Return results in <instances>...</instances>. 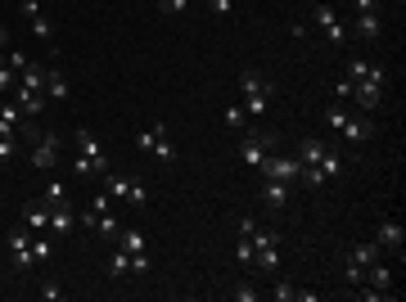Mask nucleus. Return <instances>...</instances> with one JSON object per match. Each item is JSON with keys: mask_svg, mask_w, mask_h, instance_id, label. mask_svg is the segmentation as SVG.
Returning a JSON list of instances; mask_svg holds the SVG:
<instances>
[{"mask_svg": "<svg viewBox=\"0 0 406 302\" xmlns=\"http://www.w3.org/2000/svg\"><path fill=\"white\" fill-rule=\"evenodd\" d=\"M257 172H262V176H276V180H298L303 163L293 158V153H276V149H271V153H266V163L257 167Z\"/></svg>", "mask_w": 406, "mask_h": 302, "instance_id": "nucleus-3", "label": "nucleus"}, {"mask_svg": "<svg viewBox=\"0 0 406 302\" xmlns=\"http://www.w3.org/2000/svg\"><path fill=\"white\" fill-rule=\"evenodd\" d=\"M131 180H135V176H108V194H113V199H127V194H131Z\"/></svg>", "mask_w": 406, "mask_h": 302, "instance_id": "nucleus-31", "label": "nucleus"}, {"mask_svg": "<svg viewBox=\"0 0 406 302\" xmlns=\"http://www.w3.org/2000/svg\"><path fill=\"white\" fill-rule=\"evenodd\" d=\"M190 9V0H158V14L163 18H176V14H186Z\"/></svg>", "mask_w": 406, "mask_h": 302, "instance_id": "nucleus-32", "label": "nucleus"}, {"mask_svg": "<svg viewBox=\"0 0 406 302\" xmlns=\"http://www.w3.org/2000/svg\"><path fill=\"white\" fill-rule=\"evenodd\" d=\"M72 140H77V153H81V158H100V163H108V153L100 149V140L91 136V127H77V131H72Z\"/></svg>", "mask_w": 406, "mask_h": 302, "instance_id": "nucleus-15", "label": "nucleus"}, {"mask_svg": "<svg viewBox=\"0 0 406 302\" xmlns=\"http://www.w3.org/2000/svg\"><path fill=\"white\" fill-rule=\"evenodd\" d=\"M321 153H325V144H321V140H316V136H303V140H298V153H293V158H298L303 167H316V163H321Z\"/></svg>", "mask_w": 406, "mask_h": 302, "instance_id": "nucleus-18", "label": "nucleus"}, {"mask_svg": "<svg viewBox=\"0 0 406 302\" xmlns=\"http://www.w3.org/2000/svg\"><path fill=\"white\" fill-rule=\"evenodd\" d=\"M235 262H239V267H253V239H244V235H239V244H235Z\"/></svg>", "mask_w": 406, "mask_h": 302, "instance_id": "nucleus-37", "label": "nucleus"}, {"mask_svg": "<svg viewBox=\"0 0 406 302\" xmlns=\"http://www.w3.org/2000/svg\"><path fill=\"white\" fill-rule=\"evenodd\" d=\"M23 18H28L32 36H41V41H55V23L41 14V5H36V0H23Z\"/></svg>", "mask_w": 406, "mask_h": 302, "instance_id": "nucleus-8", "label": "nucleus"}, {"mask_svg": "<svg viewBox=\"0 0 406 302\" xmlns=\"http://www.w3.org/2000/svg\"><path fill=\"white\" fill-rule=\"evenodd\" d=\"M334 95H339V100H352V81H348V77H339V86H334Z\"/></svg>", "mask_w": 406, "mask_h": 302, "instance_id": "nucleus-45", "label": "nucleus"}, {"mask_svg": "<svg viewBox=\"0 0 406 302\" xmlns=\"http://www.w3.org/2000/svg\"><path fill=\"white\" fill-rule=\"evenodd\" d=\"M230 298H235V302H257V289L249 280H239V284H230Z\"/></svg>", "mask_w": 406, "mask_h": 302, "instance_id": "nucleus-33", "label": "nucleus"}, {"mask_svg": "<svg viewBox=\"0 0 406 302\" xmlns=\"http://www.w3.org/2000/svg\"><path fill=\"white\" fill-rule=\"evenodd\" d=\"M5 248H9V267H14V271L36 267V257H32V231H28V226H14V231L5 235Z\"/></svg>", "mask_w": 406, "mask_h": 302, "instance_id": "nucleus-2", "label": "nucleus"}, {"mask_svg": "<svg viewBox=\"0 0 406 302\" xmlns=\"http://www.w3.org/2000/svg\"><path fill=\"white\" fill-rule=\"evenodd\" d=\"M18 86H28V91H41V86H45V68H41V64H28V68L18 72Z\"/></svg>", "mask_w": 406, "mask_h": 302, "instance_id": "nucleus-26", "label": "nucleus"}, {"mask_svg": "<svg viewBox=\"0 0 406 302\" xmlns=\"http://www.w3.org/2000/svg\"><path fill=\"white\" fill-rule=\"evenodd\" d=\"M271 298H276V302H293V298H298V289H293L289 280H280L276 289H271Z\"/></svg>", "mask_w": 406, "mask_h": 302, "instance_id": "nucleus-38", "label": "nucleus"}, {"mask_svg": "<svg viewBox=\"0 0 406 302\" xmlns=\"http://www.w3.org/2000/svg\"><path fill=\"white\" fill-rule=\"evenodd\" d=\"M14 104L23 108V113H45V104H50V100H45V91H28V86H14Z\"/></svg>", "mask_w": 406, "mask_h": 302, "instance_id": "nucleus-14", "label": "nucleus"}, {"mask_svg": "<svg viewBox=\"0 0 406 302\" xmlns=\"http://www.w3.org/2000/svg\"><path fill=\"white\" fill-rule=\"evenodd\" d=\"M135 144H140L145 153H154V158L163 163V167H171V163H176V149L167 144V127H163V122H158V127H150V131H135Z\"/></svg>", "mask_w": 406, "mask_h": 302, "instance_id": "nucleus-1", "label": "nucleus"}, {"mask_svg": "<svg viewBox=\"0 0 406 302\" xmlns=\"http://www.w3.org/2000/svg\"><path fill=\"white\" fill-rule=\"evenodd\" d=\"M18 136V127L14 122H5V117H0V140H14Z\"/></svg>", "mask_w": 406, "mask_h": 302, "instance_id": "nucleus-48", "label": "nucleus"}, {"mask_svg": "<svg viewBox=\"0 0 406 302\" xmlns=\"http://www.w3.org/2000/svg\"><path fill=\"white\" fill-rule=\"evenodd\" d=\"M271 144H276L271 136H244V140H239V158H244V167H253V172H257V167L266 163Z\"/></svg>", "mask_w": 406, "mask_h": 302, "instance_id": "nucleus-6", "label": "nucleus"}, {"mask_svg": "<svg viewBox=\"0 0 406 302\" xmlns=\"http://www.w3.org/2000/svg\"><path fill=\"white\" fill-rule=\"evenodd\" d=\"M118 248H127V252H145V231H118Z\"/></svg>", "mask_w": 406, "mask_h": 302, "instance_id": "nucleus-28", "label": "nucleus"}, {"mask_svg": "<svg viewBox=\"0 0 406 302\" xmlns=\"http://www.w3.org/2000/svg\"><path fill=\"white\" fill-rule=\"evenodd\" d=\"M108 275H113V280L131 275V252L127 248H108Z\"/></svg>", "mask_w": 406, "mask_h": 302, "instance_id": "nucleus-22", "label": "nucleus"}, {"mask_svg": "<svg viewBox=\"0 0 406 302\" xmlns=\"http://www.w3.org/2000/svg\"><path fill=\"white\" fill-rule=\"evenodd\" d=\"M45 100H50V104H64L68 100V95H72V86H68V77H64V72H59V68H45Z\"/></svg>", "mask_w": 406, "mask_h": 302, "instance_id": "nucleus-10", "label": "nucleus"}, {"mask_svg": "<svg viewBox=\"0 0 406 302\" xmlns=\"http://www.w3.org/2000/svg\"><path fill=\"white\" fill-rule=\"evenodd\" d=\"M253 267L262 271V275H276V267H280V248H257V252H253Z\"/></svg>", "mask_w": 406, "mask_h": 302, "instance_id": "nucleus-24", "label": "nucleus"}, {"mask_svg": "<svg viewBox=\"0 0 406 302\" xmlns=\"http://www.w3.org/2000/svg\"><path fill=\"white\" fill-rule=\"evenodd\" d=\"M316 167H321V176H325V180H339V172H343V153L325 144V153H321V163H316Z\"/></svg>", "mask_w": 406, "mask_h": 302, "instance_id": "nucleus-21", "label": "nucleus"}, {"mask_svg": "<svg viewBox=\"0 0 406 302\" xmlns=\"http://www.w3.org/2000/svg\"><path fill=\"white\" fill-rule=\"evenodd\" d=\"M356 14H371V9H379V0H352Z\"/></svg>", "mask_w": 406, "mask_h": 302, "instance_id": "nucleus-47", "label": "nucleus"}, {"mask_svg": "<svg viewBox=\"0 0 406 302\" xmlns=\"http://www.w3.org/2000/svg\"><path fill=\"white\" fill-rule=\"evenodd\" d=\"M325 122L334 127V131H343V122H348V108H329V113H325Z\"/></svg>", "mask_w": 406, "mask_h": 302, "instance_id": "nucleus-42", "label": "nucleus"}, {"mask_svg": "<svg viewBox=\"0 0 406 302\" xmlns=\"http://www.w3.org/2000/svg\"><path fill=\"white\" fill-rule=\"evenodd\" d=\"M375 244L384 248V252H402V244H406L402 221H384V226H379V235H375Z\"/></svg>", "mask_w": 406, "mask_h": 302, "instance_id": "nucleus-11", "label": "nucleus"}, {"mask_svg": "<svg viewBox=\"0 0 406 302\" xmlns=\"http://www.w3.org/2000/svg\"><path fill=\"white\" fill-rule=\"evenodd\" d=\"M239 91H244V100H253V95H262V100H271L276 95V86L262 77V72H239Z\"/></svg>", "mask_w": 406, "mask_h": 302, "instance_id": "nucleus-12", "label": "nucleus"}, {"mask_svg": "<svg viewBox=\"0 0 406 302\" xmlns=\"http://www.w3.org/2000/svg\"><path fill=\"white\" fill-rule=\"evenodd\" d=\"M0 59H5V64H9V68H14V72H23V68H28V64H32V59H28V54H23V50H14V45H9V50H5V54H0Z\"/></svg>", "mask_w": 406, "mask_h": 302, "instance_id": "nucleus-36", "label": "nucleus"}, {"mask_svg": "<svg viewBox=\"0 0 406 302\" xmlns=\"http://www.w3.org/2000/svg\"><path fill=\"white\" fill-rule=\"evenodd\" d=\"M41 298H45V302H59V298H64V284H59V280H45V284H41Z\"/></svg>", "mask_w": 406, "mask_h": 302, "instance_id": "nucleus-39", "label": "nucleus"}, {"mask_svg": "<svg viewBox=\"0 0 406 302\" xmlns=\"http://www.w3.org/2000/svg\"><path fill=\"white\" fill-rule=\"evenodd\" d=\"M145 199H150V190H145V180H131V194H127V203H135V208H140Z\"/></svg>", "mask_w": 406, "mask_h": 302, "instance_id": "nucleus-40", "label": "nucleus"}, {"mask_svg": "<svg viewBox=\"0 0 406 302\" xmlns=\"http://www.w3.org/2000/svg\"><path fill=\"white\" fill-rule=\"evenodd\" d=\"M262 203H266L271 212H280V208L289 203V180H276V176H266V180H262Z\"/></svg>", "mask_w": 406, "mask_h": 302, "instance_id": "nucleus-9", "label": "nucleus"}, {"mask_svg": "<svg viewBox=\"0 0 406 302\" xmlns=\"http://www.w3.org/2000/svg\"><path fill=\"white\" fill-rule=\"evenodd\" d=\"M9 50V32H5V23H0V54Z\"/></svg>", "mask_w": 406, "mask_h": 302, "instance_id": "nucleus-49", "label": "nucleus"}, {"mask_svg": "<svg viewBox=\"0 0 406 302\" xmlns=\"http://www.w3.org/2000/svg\"><path fill=\"white\" fill-rule=\"evenodd\" d=\"M72 221H77V216H72V208H50V235H55V239L68 235Z\"/></svg>", "mask_w": 406, "mask_h": 302, "instance_id": "nucleus-23", "label": "nucleus"}, {"mask_svg": "<svg viewBox=\"0 0 406 302\" xmlns=\"http://www.w3.org/2000/svg\"><path fill=\"white\" fill-rule=\"evenodd\" d=\"M32 257H36V262H50V257H55V239H41V235H36V239H32Z\"/></svg>", "mask_w": 406, "mask_h": 302, "instance_id": "nucleus-30", "label": "nucleus"}, {"mask_svg": "<svg viewBox=\"0 0 406 302\" xmlns=\"http://www.w3.org/2000/svg\"><path fill=\"white\" fill-rule=\"evenodd\" d=\"M14 86H18V72L9 68L5 59H0V95H5V91H14Z\"/></svg>", "mask_w": 406, "mask_h": 302, "instance_id": "nucleus-35", "label": "nucleus"}, {"mask_svg": "<svg viewBox=\"0 0 406 302\" xmlns=\"http://www.w3.org/2000/svg\"><path fill=\"white\" fill-rule=\"evenodd\" d=\"M230 9H235V0H208V14H217V18H226Z\"/></svg>", "mask_w": 406, "mask_h": 302, "instance_id": "nucleus-41", "label": "nucleus"}, {"mask_svg": "<svg viewBox=\"0 0 406 302\" xmlns=\"http://www.w3.org/2000/svg\"><path fill=\"white\" fill-rule=\"evenodd\" d=\"M23 226H28L32 235L50 231V208H45V203H23Z\"/></svg>", "mask_w": 406, "mask_h": 302, "instance_id": "nucleus-13", "label": "nucleus"}, {"mask_svg": "<svg viewBox=\"0 0 406 302\" xmlns=\"http://www.w3.org/2000/svg\"><path fill=\"white\" fill-rule=\"evenodd\" d=\"M356 36L361 41H379V32H384V18H379V9H371V14H356Z\"/></svg>", "mask_w": 406, "mask_h": 302, "instance_id": "nucleus-16", "label": "nucleus"}, {"mask_svg": "<svg viewBox=\"0 0 406 302\" xmlns=\"http://www.w3.org/2000/svg\"><path fill=\"white\" fill-rule=\"evenodd\" d=\"M244 122H249V113H244V104H230L226 113H221V127H226V131H239Z\"/></svg>", "mask_w": 406, "mask_h": 302, "instance_id": "nucleus-29", "label": "nucleus"}, {"mask_svg": "<svg viewBox=\"0 0 406 302\" xmlns=\"http://www.w3.org/2000/svg\"><path fill=\"white\" fill-rule=\"evenodd\" d=\"M379 257H384V248H379L375 239H366V244H356V248L348 252V262H356V267H361V271L371 267V262H379Z\"/></svg>", "mask_w": 406, "mask_h": 302, "instance_id": "nucleus-19", "label": "nucleus"}, {"mask_svg": "<svg viewBox=\"0 0 406 302\" xmlns=\"http://www.w3.org/2000/svg\"><path fill=\"white\" fill-rule=\"evenodd\" d=\"M316 28H321L325 32V41L329 45H343V41H348V28H343V18L334 14V9H329V5H316Z\"/></svg>", "mask_w": 406, "mask_h": 302, "instance_id": "nucleus-5", "label": "nucleus"}, {"mask_svg": "<svg viewBox=\"0 0 406 302\" xmlns=\"http://www.w3.org/2000/svg\"><path fill=\"white\" fill-rule=\"evenodd\" d=\"M45 208H68V194H64V180H50L45 185V194H41Z\"/></svg>", "mask_w": 406, "mask_h": 302, "instance_id": "nucleus-27", "label": "nucleus"}, {"mask_svg": "<svg viewBox=\"0 0 406 302\" xmlns=\"http://www.w3.org/2000/svg\"><path fill=\"white\" fill-rule=\"evenodd\" d=\"M366 284H371V289H384V294H388V289H393V271L384 267V262H371V267H366Z\"/></svg>", "mask_w": 406, "mask_h": 302, "instance_id": "nucleus-20", "label": "nucleus"}, {"mask_svg": "<svg viewBox=\"0 0 406 302\" xmlns=\"http://www.w3.org/2000/svg\"><path fill=\"white\" fill-rule=\"evenodd\" d=\"M339 136L348 140V144H361V140H371V136H375V127L366 122V117H348V122H343V131H339Z\"/></svg>", "mask_w": 406, "mask_h": 302, "instance_id": "nucleus-17", "label": "nucleus"}, {"mask_svg": "<svg viewBox=\"0 0 406 302\" xmlns=\"http://www.w3.org/2000/svg\"><path fill=\"white\" fill-rule=\"evenodd\" d=\"M95 231H100L104 239H118V231H122V226H118V216H108V212H104L100 221H95Z\"/></svg>", "mask_w": 406, "mask_h": 302, "instance_id": "nucleus-34", "label": "nucleus"}, {"mask_svg": "<svg viewBox=\"0 0 406 302\" xmlns=\"http://www.w3.org/2000/svg\"><path fill=\"white\" fill-rule=\"evenodd\" d=\"M131 271H140V275L150 271V252H131Z\"/></svg>", "mask_w": 406, "mask_h": 302, "instance_id": "nucleus-43", "label": "nucleus"}, {"mask_svg": "<svg viewBox=\"0 0 406 302\" xmlns=\"http://www.w3.org/2000/svg\"><path fill=\"white\" fill-rule=\"evenodd\" d=\"M55 163H59V136L45 131V136L32 144V167L36 172H55Z\"/></svg>", "mask_w": 406, "mask_h": 302, "instance_id": "nucleus-4", "label": "nucleus"}, {"mask_svg": "<svg viewBox=\"0 0 406 302\" xmlns=\"http://www.w3.org/2000/svg\"><path fill=\"white\" fill-rule=\"evenodd\" d=\"M9 158H14V140H0V167H5Z\"/></svg>", "mask_w": 406, "mask_h": 302, "instance_id": "nucleus-46", "label": "nucleus"}, {"mask_svg": "<svg viewBox=\"0 0 406 302\" xmlns=\"http://www.w3.org/2000/svg\"><path fill=\"white\" fill-rule=\"evenodd\" d=\"M108 176V163H100V158H81V153H77V158H72V176Z\"/></svg>", "mask_w": 406, "mask_h": 302, "instance_id": "nucleus-25", "label": "nucleus"}, {"mask_svg": "<svg viewBox=\"0 0 406 302\" xmlns=\"http://www.w3.org/2000/svg\"><path fill=\"white\" fill-rule=\"evenodd\" d=\"M91 212L104 216V212H108V194H95V199H91Z\"/></svg>", "mask_w": 406, "mask_h": 302, "instance_id": "nucleus-44", "label": "nucleus"}, {"mask_svg": "<svg viewBox=\"0 0 406 302\" xmlns=\"http://www.w3.org/2000/svg\"><path fill=\"white\" fill-rule=\"evenodd\" d=\"M379 100H384V81H375V77L352 81V104L356 108H379Z\"/></svg>", "mask_w": 406, "mask_h": 302, "instance_id": "nucleus-7", "label": "nucleus"}]
</instances>
